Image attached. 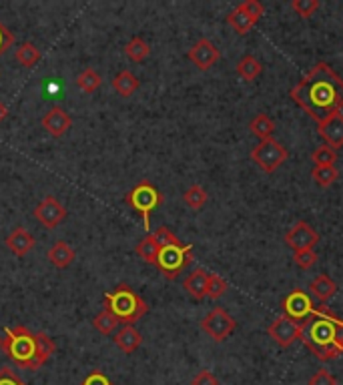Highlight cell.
<instances>
[{"instance_id":"6da1fadb","label":"cell","mask_w":343,"mask_h":385,"mask_svg":"<svg viewBox=\"0 0 343 385\" xmlns=\"http://www.w3.org/2000/svg\"><path fill=\"white\" fill-rule=\"evenodd\" d=\"M289 97L319 124L343 108V79L327 63H317L292 88Z\"/></svg>"},{"instance_id":"7a4b0ae2","label":"cell","mask_w":343,"mask_h":385,"mask_svg":"<svg viewBox=\"0 0 343 385\" xmlns=\"http://www.w3.org/2000/svg\"><path fill=\"white\" fill-rule=\"evenodd\" d=\"M335 321L337 316L321 305L319 309H313V313L301 323L299 339L319 361H333L343 353L335 345Z\"/></svg>"},{"instance_id":"3957f363","label":"cell","mask_w":343,"mask_h":385,"mask_svg":"<svg viewBox=\"0 0 343 385\" xmlns=\"http://www.w3.org/2000/svg\"><path fill=\"white\" fill-rule=\"evenodd\" d=\"M0 350L8 355L10 361H15L18 368L36 371L45 363L38 355V343H36V333H33L24 325L17 327H6L4 337L0 341Z\"/></svg>"},{"instance_id":"277c9868","label":"cell","mask_w":343,"mask_h":385,"mask_svg":"<svg viewBox=\"0 0 343 385\" xmlns=\"http://www.w3.org/2000/svg\"><path fill=\"white\" fill-rule=\"evenodd\" d=\"M103 309L117 317L120 325H135L141 317L149 313L147 301L127 283H119L113 291L104 293Z\"/></svg>"},{"instance_id":"5b68a950","label":"cell","mask_w":343,"mask_h":385,"mask_svg":"<svg viewBox=\"0 0 343 385\" xmlns=\"http://www.w3.org/2000/svg\"><path fill=\"white\" fill-rule=\"evenodd\" d=\"M125 203L143 217L145 231H151V215L159 205H163V192L151 181H141L125 195Z\"/></svg>"},{"instance_id":"8992f818","label":"cell","mask_w":343,"mask_h":385,"mask_svg":"<svg viewBox=\"0 0 343 385\" xmlns=\"http://www.w3.org/2000/svg\"><path fill=\"white\" fill-rule=\"evenodd\" d=\"M193 261V245H173V247H163L159 251V257L154 267L161 271V275L165 279H177L179 273H183V269Z\"/></svg>"},{"instance_id":"52a82bcc","label":"cell","mask_w":343,"mask_h":385,"mask_svg":"<svg viewBox=\"0 0 343 385\" xmlns=\"http://www.w3.org/2000/svg\"><path fill=\"white\" fill-rule=\"evenodd\" d=\"M251 158L257 163L261 171H265V173H273V171H277V169H279V167L289 158V151H287L279 140L265 139L253 147V151H251Z\"/></svg>"},{"instance_id":"ba28073f","label":"cell","mask_w":343,"mask_h":385,"mask_svg":"<svg viewBox=\"0 0 343 385\" xmlns=\"http://www.w3.org/2000/svg\"><path fill=\"white\" fill-rule=\"evenodd\" d=\"M235 327H237L235 319L229 316L223 307L211 309V311L203 317V321H201V329H203L213 341H217V343L225 341L231 333L235 331Z\"/></svg>"},{"instance_id":"9c48e42d","label":"cell","mask_w":343,"mask_h":385,"mask_svg":"<svg viewBox=\"0 0 343 385\" xmlns=\"http://www.w3.org/2000/svg\"><path fill=\"white\" fill-rule=\"evenodd\" d=\"M69 211L65 209V205L56 199V197H45L35 207L36 221L45 229H56L65 219H67Z\"/></svg>"},{"instance_id":"30bf717a","label":"cell","mask_w":343,"mask_h":385,"mask_svg":"<svg viewBox=\"0 0 343 385\" xmlns=\"http://www.w3.org/2000/svg\"><path fill=\"white\" fill-rule=\"evenodd\" d=\"M267 333H269V337H273V341L279 345V347L287 350L293 341H297V339H299L301 323L293 321V319H289L287 316H281V317H277L273 323L269 325Z\"/></svg>"},{"instance_id":"8fae6325","label":"cell","mask_w":343,"mask_h":385,"mask_svg":"<svg viewBox=\"0 0 343 385\" xmlns=\"http://www.w3.org/2000/svg\"><path fill=\"white\" fill-rule=\"evenodd\" d=\"M283 311L293 321L303 323L313 313V303H311V299H309L305 291L295 289V291H292L287 297L283 299Z\"/></svg>"},{"instance_id":"7c38bea8","label":"cell","mask_w":343,"mask_h":385,"mask_svg":"<svg viewBox=\"0 0 343 385\" xmlns=\"http://www.w3.org/2000/svg\"><path fill=\"white\" fill-rule=\"evenodd\" d=\"M285 243L292 247L293 251H305V249H313L319 243V235H317V231L309 227L305 221H297L285 233Z\"/></svg>"},{"instance_id":"4fadbf2b","label":"cell","mask_w":343,"mask_h":385,"mask_svg":"<svg viewBox=\"0 0 343 385\" xmlns=\"http://www.w3.org/2000/svg\"><path fill=\"white\" fill-rule=\"evenodd\" d=\"M189 60L197 67L199 70H209L217 60H219V49L209 40V38H199L189 51Z\"/></svg>"},{"instance_id":"5bb4252c","label":"cell","mask_w":343,"mask_h":385,"mask_svg":"<svg viewBox=\"0 0 343 385\" xmlns=\"http://www.w3.org/2000/svg\"><path fill=\"white\" fill-rule=\"evenodd\" d=\"M40 123L51 137H63L72 126V117L63 106H52V108H49V113H45Z\"/></svg>"},{"instance_id":"9a60e30c","label":"cell","mask_w":343,"mask_h":385,"mask_svg":"<svg viewBox=\"0 0 343 385\" xmlns=\"http://www.w3.org/2000/svg\"><path fill=\"white\" fill-rule=\"evenodd\" d=\"M319 137L326 140V145L329 149L337 151L343 147V115L335 113L331 117H327L326 121L317 124Z\"/></svg>"},{"instance_id":"2e32d148","label":"cell","mask_w":343,"mask_h":385,"mask_svg":"<svg viewBox=\"0 0 343 385\" xmlns=\"http://www.w3.org/2000/svg\"><path fill=\"white\" fill-rule=\"evenodd\" d=\"M4 243H6V249H8L13 255L24 257V255H29V253L35 249L36 239L33 233H29V229L17 227L6 239H4Z\"/></svg>"},{"instance_id":"e0dca14e","label":"cell","mask_w":343,"mask_h":385,"mask_svg":"<svg viewBox=\"0 0 343 385\" xmlns=\"http://www.w3.org/2000/svg\"><path fill=\"white\" fill-rule=\"evenodd\" d=\"M115 343L125 353H135L143 343V335L135 325H122L119 331L115 333Z\"/></svg>"},{"instance_id":"ac0fdd59","label":"cell","mask_w":343,"mask_h":385,"mask_svg":"<svg viewBox=\"0 0 343 385\" xmlns=\"http://www.w3.org/2000/svg\"><path fill=\"white\" fill-rule=\"evenodd\" d=\"M77 259V253L74 249L65 243V241H56L54 245L49 249V261L56 267V269H67Z\"/></svg>"},{"instance_id":"d6986e66","label":"cell","mask_w":343,"mask_h":385,"mask_svg":"<svg viewBox=\"0 0 343 385\" xmlns=\"http://www.w3.org/2000/svg\"><path fill=\"white\" fill-rule=\"evenodd\" d=\"M309 289H311V293L319 299L321 303H327L329 299L337 293V283L331 279L329 275L321 273V275H317L315 279L309 283Z\"/></svg>"},{"instance_id":"ffe728a7","label":"cell","mask_w":343,"mask_h":385,"mask_svg":"<svg viewBox=\"0 0 343 385\" xmlns=\"http://www.w3.org/2000/svg\"><path fill=\"white\" fill-rule=\"evenodd\" d=\"M207 281H209V273L205 269H195L189 273V277L185 279V289L191 297L201 301L207 297Z\"/></svg>"},{"instance_id":"44dd1931","label":"cell","mask_w":343,"mask_h":385,"mask_svg":"<svg viewBox=\"0 0 343 385\" xmlns=\"http://www.w3.org/2000/svg\"><path fill=\"white\" fill-rule=\"evenodd\" d=\"M138 85H141L138 79L131 70H120L119 74L113 79V88L119 92L120 97H125V99L133 97L138 90Z\"/></svg>"},{"instance_id":"7402d4cb","label":"cell","mask_w":343,"mask_h":385,"mask_svg":"<svg viewBox=\"0 0 343 385\" xmlns=\"http://www.w3.org/2000/svg\"><path fill=\"white\" fill-rule=\"evenodd\" d=\"M74 83H77V87L81 88L83 92L93 95V92H97L101 88V85H103V76L95 69H85L83 72L77 74Z\"/></svg>"},{"instance_id":"603a6c76","label":"cell","mask_w":343,"mask_h":385,"mask_svg":"<svg viewBox=\"0 0 343 385\" xmlns=\"http://www.w3.org/2000/svg\"><path fill=\"white\" fill-rule=\"evenodd\" d=\"M40 49L33 44V42H22V44H18L17 49V60L18 65H22L24 69H33L38 65V60H40Z\"/></svg>"},{"instance_id":"cb8c5ba5","label":"cell","mask_w":343,"mask_h":385,"mask_svg":"<svg viewBox=\"0 0 343 385\" xmlns=\"http://www.w3.org/2000/svg\"><path fill=\"white\" fill-rule=\"evenodd\" d=\"M137 255L141 257V261H145L147 265H154L157 263V257H159V245H157V241L153 239V235L149 233V235H145L141 241L137 243Z\"/></svg>"},{"instance_id":"d4e9b609","label":"cell","mask_w":343,"mask_h":385,"mask_svg":"<svg viewBox=\"0 0 343 385\" xmlns=\"http://www.w3.org/2000/svg\"><path fill=\"white\" fill-rule=\"evenodd\" d=\"M249 129H251V133H253L255 137H259L261 140L273 139L275 123L271 121V117H267V115H263V113H259L257 117H253V121L249 123Z\"/></svg>"},{"instance_id":"484cf974","label":"cell","mask_w":343,"mask_h":385,"mask_svg":"<svg viewBox=\"0 0 343 385\" xmlns=\"http://www.w3.org/2000/svg\"><path fill=\"white\" fill-rule=\"evenodd\" d=\"M125 54L133 60V63H143L149 54H151V47L147 40H143L141 36H133L127 47H125Z\"/></svg>"},{"instance_id":"4316f807","label":"cell","mask_w":343,"mask_h":385,"mask_svg":"<svg viewBox=\"0 0 343 385\" xmlns=\"http://www.w3.org/2000/svg\"><path fill=\"white\" fill-rule=\"evenodd\" d=\"M237 74H239L243 81L251 83V81H255L259 74H261V63H259L255 56L245 54L239 63H237Z\"/></svg>"},{"instance_id":"83f0119b","label":"cell","mask_w":343,"mask_h":385,"mask_svg":"<svg viewBox=\"0 0 343 385\" xmlns=\"http://www.w3.org/2000/svg\"><path fill=\"white\" fill-rule=\"evenodd\" d=\"M93 327L99 333H103V335H113V333L119 331L120 323L113 313H109V311L103 309L99 316H95V319H93Z\"/></svg>"},{"instance_id":"f1b7e54d","label":"cell","mask_w":343,"mask_h":385,"mask_svg":"<svg viewBox=\"0 0 343 385\" xmlns=\"http://www.w3.org/2000/svg\"><path fill=\"white\" fill-rule=\"evenodd\" d=\"M207 191L201 187V185H191L187 191L183 192V201H185V205L193 211H199L205 207L207 203Z\"/></svg>"},{"instance_id":"f546056e","label":"cell","mask_w":343,"mask_h":385,"mask_svg":"<svg viewBox=\"0 0 343 385\" xmlns=\"http://www.w3.org/2000/svg\"><path fill=\"white\" fill-rule=\"evenodd\" d=\"M227 22L233 26V31L237 33V35H247L253 26H255V22L251 20V18L247 17L243 10H241L239 6L233 10V13H229V17H227Z\"/></svg>"},{"instance_id":"4dcf8cb0","label":"cell","mask_w":343,"mask_h":385,"mask_svg":"<svg viewBox=\"0 0 343 385\" xmlns=\"http://www.w3.org/2000/svg\"><path fill=\"white\" fill-rule=\"evenodd\" d=\"M311 177L319 187H329L337 181L340 171L335 167H313L311 169Z\"/></svg>"},{"instance_id":"1f68e13d","label":"cell","mask_w":343,"mask_h":385,"mask_svg":"<svg viewBox=\"0 0 343 385\" xmlns=\"http://www.w3.org/2000/svg\"><path fill=\"white\" fill-rule=\"evenodd\" d=\"M311 161H313L315 167H333L335 161H337V151H333L327 145H324V147H319L311 153Z\"/></svg>"},{"instance_id":"d6a6232c","label":"cell","mask_w":343,"mask_h":385,"mask_svg":"<svg viewBox=\"0 0 343 385\" xmlns=\"http://www.w3.org/2000/svg\"><path fill=\"white\" fill-rule=\"evenodd\" d=\"M36 343H38V355L42 359V363H47L52 357V353L56 351V343L49 333L38 331L36 333Z\"/></svg>"},{"instance_id":"836d02e7","label":"cell","mask_w":343,"mask_h":385,"mask_svg":"<svg viewBox=\"0 0 343 385\" xmlns=\"http://www.w3.org/2000/svg\"><path fill=\"white\" fill-rule=\"evenodd\" d=\"M227 289H229V285H227V281H225L221 275H217V273H209V281H207V297H211V299L223 297L225 293H227Z\"/></svg>"},{"instance_id":"e575fe53","label":"cell","mask_w":343,"mask_h":385,"mask_svg":"<svg viewBox=\"0 0 343 385\" xmlns=\"http://www.w3.org/2000/svg\"><path fill=\"white\" fill-rule=\"evenodd\" d=\"M153 235V239L157 241V245L159 249H163V247H173V245H181V241H179V237L173 233L171 229L167 227H159L157 231L151 233Z\"/></svg>"},{"instance_id":"d590c367","label":"cell","mask_w":343,"mask_h":385,"mask_svg":"<svg viewBox=\"0 0 343 385\" xmlns=\"http://www.w3.org/2000/svg\"><path fill=\"white\" fill-rule=\"evenodd\" d=\"M292 8L301 18H309L319 8V0H293Z\"/></svg>"},{"instance_id":"8d00e7d4","label":"cell","mask_w":343,"mask_h":385,"mask_svg":"<svg viewBox=\"0 0 343 385\" xmlns=\"http://www.w3.org/2000/svg\"><path fill=\"white\" fill-rule=\"evenodd\" d=\"M239 8L247 15V17L251 18L255 24L259 22V18L265 15V8H263V4L261 2H257V0H245V2H241Z\"/></svg>"},{"instance_id":"74e56055","label":"cell","mask_w":343,"mask_h":385,"mask_svg":"<svg viewBox=\"0 0 343 385\" xmlns=\"http://www.w3.org/2000/svg\"><path fill=\"white\" fill-rule=\"evenodd\" d=\"M293 261H295L297 267H301V269H309V267H313V265L317 263V253H315L313 249L295 251V255H293Z\"/></svg>"},{"instance_id":"f35d334b","label":"cell","mask_w":343,"mask_h":385,"mask_svg":"<svg viewBox=\"0 0 343 385\" xmlns=\"http://www.w3.org/2000/svg\"><path fill=\"white\" fill-rule=\"evenodd\" d=\"M308 385H337V379L327 369H319L317 373H313V377L309 379Z\"/></svg>"},{"instance_id":"ab89813d","label":"cell","mask_w":343,"mask_h":385,"mask_svg":"<svg viewBox=\"0 0 343 385\" xmlns=\"http://www.w3.org/2000/svg\"><path fill=\"white\" fill-rule=\"evenodd\" d=\"M81 385H115L109 377H106V373L103 371H90L88 375H86L85 379H83V384Z\"/></svg>"},{"instance_id":"60d3db41","label":"cell","mask_w":343,"mask_h":385,"mask_svg":"<svg viewBox=\"0 0 343 385\" xmlns=\"http://www.w3.org/2000/svg\"><path fill=\"white\" fill-rule=\"evenodd\" d=\"M191 385H219V379H217L211 371L201 369V371L191 379Z\"/></svg>"},{"instance_id":"b9f144b4","label":"cell","mask_w":343,"mask_h":385,"mask_svg":"<svg viewBox=\"0 0 343 385\" xmlns=\"http://www.w3.org/2000/svg\"><path fill=\"white\" fill-rule=\"evenodd\" d=\"M0 385H26L13 369L2 368L0 369Z\"/></svg>"},{"instance_id":"7bdbcfd3","label":"cell","mask_w":343,"mask_h":385,"mask_svg":"<svg viewBox=\"0 0 343 385\" xmlns=\"http://www.w3.org/2000/svg\"><path fill=\"white\" fill-rule=\"evenodd\" d=\"M13 44H15V35L4 24H0V54L6 53Z\"/></svg>"},{"instance_id":"ee69618b","label":"cell","mask_w":343,"mask_h":385,"mask_svg":"<svg viewBox=\"0 0 343 385\" xmlns=\"http://www.w3.org/2000/svg\"><path fill=\"white\" fill-rule=\"evenodd\" d=\"M335 345L343 351V321L340 317L335 321Z\"/></svg>"},{"instance_id":"f6af8a7d","label":"cell","mask_w":343,"mask_h":385,"mask_svg":"<svg viewBox=\"0 0 343 385\" xmlns=\"http://www.w3.org/2000/svg\"><path fill=\"white\" fill-rule=\"evenodd\" d=\"M6 115H8V108H6V105H4V103L0 101V123H2L4 119H6Z\"/></svg>"},{"instance_id":"bcb514c9","label":"cell","mask_w":343,"mask_h":385,"mask_svg":"<svg viewBox=\"0 0 343 385\" xmlns=\"http://www.w3.org/2000/svg\"><path fill=\"white\" fill-rule=\"evenodd\" d=\"M0 341H2V337H0Z\"/></svg>"}]
</instances>
